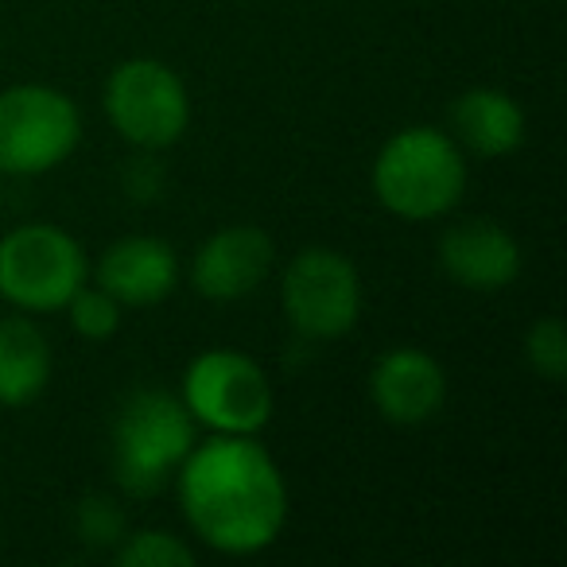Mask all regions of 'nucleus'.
Returning <instances> with one entry per match:
<instances>
[{
  "label": "nucleus",
  "instance_id": "obj_6",
  "mask_svg": "<svg viewBox=\"0 0 567 567\" xmlns=\"http://www.w3.org/2000/svg\"><path fill=\"white\" fill-rule=\"evenodd\" d=\"M280 300L296 334L311 342H331L354 331L362 316V280L347 252L311 245L284 268Z\"/></svg>",
  "mask_w": 567,
  "mask_h": 567
},
{
  "label": "nucleus",
  "instance_id": "obj_9",
  "mask_svg": "<svg viewBox=\"0 0 567 567\" xmlns=\"http://www.w3.org/2000/svg\"><path fill=\"white\" fill-rule=\"evenodd\" d=\"M272 257V237L260 226H226L203 241L195 265H190V284L198 296L214 303L245 300L268 280Z\"/></svg>",
  "mask_w": 567,
  "mask_h": 567
},
{
  "label": "nucleus",
  "instance_id": "obj_1",
  "mask_svg": "<svg viewBox=\"0 0 567 567\" xmlns=\"http://www.w3.org/2000/svg\"><path fill=\"white\" fill-rule=\"evenodd\" d=\"M179 505L195 536L226 556L265 551L288 520V486L252 435H214L179 463Z\"/></svg>",
  "mask_w": 567,
  "mask_h": 567
},
{
  "label": "nucleus",
  "instance_id": "obj_14",
  "mask_svg": "<svg viewBox=\"0 0 567 567\" xmlns=\"http://www.w3.org/2000/svg\"><path fill=\"white\" fill-rule=\"evenodd\" d=\"M51 350L43 331L24 316L0 319V404L24 409L48 389Z\"/></svg>",
  "mask_w": 567,
  "mask_h": 567
},
{
  "label": "nucleus",
  "instance_id": "obj_5",
  "mask_svg": "<svg viewBox=\"0 0 567 567\" xmlns=\"http://www.w3.org/2000/svg\"><path fill=\"white\" fill-rule=\"evenodd\" d=\"M82 141V113L55 86L0 90V172H55Z\"/></svg>",
  "mask_w": 567,
  "mask_h": 567
},
{
  "label": "nucleus",
  "instance_id": "obj_12",
  "mask_svg": "<svg viewBox=\"0 0 567 567\" xmlns=\"http://www.w3.org/2000/svg\"><path fill=\"white\" fill-rule=\"evenodd\" d=\"M179 284V257L159 237H121L97 265V288L128 308H152Z\"/></svg>",
  "mask_w": 567,
  "mask_h": 567
},
{
  "label": "nucleus",
  "instance_id": "obj_18",
  "mask_svg": "<svg viewBox=\"0 0 567 567\" xmlns=\"http://www.w3.org/2000/svg\"><path fill=\"white\" fill-rule=\"evenodd\" d=\"M79 533L90 544H117L125 536V517L110 497H86L79 509Z\"/></svg>",
  "mask_w": 567,
  "mask_h": 567
},
{
  "label": "nucleus",
  "instance_id": "obj_16",
  "mask_svg": "<svg viewBox=\"0 0 567 567\" xmlns=\"http://www.w3.org/2000/svg\"><path fill=\"white\" fill-rule=\"evenodd\" d=\"M66 311H71L74 331L90 342L110 339L121 327V303L113 300L105 288H86V284H82L79 292L71 296V303H66Z\"/></svg>",
  "mask_w": 567,
  "mask_h": 567
},
{
  "label": "nucleus",
  "instance_id": "obj_2",
  "mask_svg": "<svg viewBox=\"0 0 567 567\" xmlns=\"http://www.w3.org/2000/svg\"><path fill=\"white\" fill-rule=\"evenodd\" d=\"M466 190V156L443 128L412 125L385 141L373 159V195L389 214L432 221L455 210Z\"/></svg>",
  "mask_w": 567,
  "mask_h": 567
},
{
  "label": "nucleus",
  "instance_id": "obj_11",
  "mask_svg": "<svg viewBox=\"0 0 567 567\" xmlns=\"http://www.w3.org/2000/svg\"><path fill=\"white\" fill-rule=\"evenodd\" d=\"M440 268L471 292H502L517 280L520 249L505 226L489 218L458 221L440 241Z\"/></svg>",
  "mask_w": 567,
  "mask_h": 567
},
{
  "label": "nucleus",
  "instance_id": "obj_13",
  "mask_svg": "<svg viewBox=\"0 0 567 567\" xmlns=\"http://www.w3.org/2000/svg\"><path fill=\"white\" fill-rule=\"evenodd\" d=\"M451 133L474 156H509L525 141V113L505 90H466L451 105Z\"/></svg>",
  "mask_w": 567,
  "mask_h": 567
},
{
  "label": "nucleus",
  "instance_id": "obj_7",
  "mask_svg": "<svg viewBox=\"0 0 567 567\" xmlns=\"http://www.w3.org/2000/svg\"><path fill=\"white\" fill-rule=\"evenodd\" d=\"M105 113L121 141L136 148H172L190 125L183 79L159 59H125L105 82Z\"/></svg>",
  "mask_w": 567,
  "mask_h": 567
},
{
  "label": "nucleus",
  "instance_id": "obj_15",
  "mask_svg": "<svg viewBox=\"0 0 567 567\" xmlns=\"http://www.w3.org/2000/svg\"><path fill=\"white\" fill-rule=\"evenodd\" d=\"M117 564L121 567H187V564H195V551H190L179 536L144 528V533L121 536Z\"/></svg>",
  "mask_w": 567,
  "mask_h": 567
},
{
  "label": "nucleus",
  "instance_id": "obj_4",
  "mask_svg": "<svg viewBox=\"0 0 567 567\" xmlns=\"http://www.w3.org/2000/svg\"><path fill=\"white\" fill-rule=\"evenodd\" d=\"M86 284V252L66 229L32 221L0 237V296L20 311H63Z\"/></svg>",
  "mask_w": 567,
  "mask_h": 567
},
{
  "label": "nucleus",
  "instance_id": "obj_17",
  "mask_svg": "<svg viewBox=\"0 0 567 567\" xmlns=\"http://www.w3.org/2000/svg\"><path fill=\"white\" fill-rule=\"evenodd\" d=\"M525 358L540 378L559 381L567 370V339L559 319H540L536 327H528L525 334Z\"/></svg>",
  "mask_w": 567,
  "mask_h": 567
},
{
  "label": "nucleus",
  "instance_id": "obj_3",
  "mask_svg": "<svg viewBox=\"0 0 567 567\" xmlns=\"http://www.w3.org/2000/svg\"><path fill=\"white\" fill-rule=\"evenodd\" d=\"M195 447V416L164 389H136L113 420V474L133 497H152Z\"/></svg>",
  "mask_w": 567,
  "mask_h": 567
},
{
  "label": "nucleus",
  "instance_id": "obj_10",
  "mask_svg": "<svg viewBox=\"0 0 567 567\" xmlns=\"http://www.w3.org/2000/svg\"><path fill=\"white\" fill-rule=\"evenodd\" d=\"M370 401L389 424H424L447 401V373L427 350L396 347L373 362Z\"/></svg>",
  "mask_w": 567,
  "mask_h": 567
},
{
  "label": "nucleus",
  "instance_id": "obj_8",
  "mask_svg": "<svg viewBox=\"0 0 567 567\" xmlns=\"http://www.w3.org/2000/svg\"><path fill=\"white\" fill-rule=\"evenodd\" d=\"M183 404L221 435H257L272 416V385L241 350H206L183 373Z\"/></svg>",
  "mask_w": 567,
  "mask_h": 567
}]
</instances>
